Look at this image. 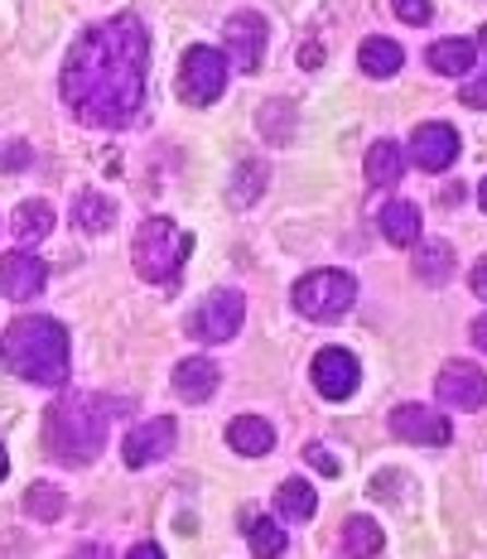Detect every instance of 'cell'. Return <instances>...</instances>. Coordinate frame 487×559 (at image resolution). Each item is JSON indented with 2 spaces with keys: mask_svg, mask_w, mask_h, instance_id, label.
Segmentation results:
<instances>
[{
  "mask_svg": "<svg viewBox=\"0 0 487 559\" xmlns=\"http://www.w3.org/2000/svg\"><path fill=\"white\" fill-rule=\"evenodd\" d=\"M357 63H363L367 78L387 83V78H396L405 68V49L396 39H381V34H372V39H363V49H357Z\"/></svg>",
  "mask_w": 487,
  "mask_h": 559,
  "instance_id": "obj_16",
  "label": "cell"
},
{
  "mask_svg": "<svg viewBox=\"0 0 487 559\" xmlns=\"http://www.w3.org/2000/svg\"><path fill=\"white\" fill-rule=\"evenodd\" d=\"M265 39H271V29H265V15H257V10H237L227 20V49L241 73H257L265 63Z\"/></svg>",
  "mask_w": 487,
  "mask_h": 559,
  "instance_id": "obj_10",
  "label": "cell"
},
{
  "mask_svg": "<svg viewBox=\"0 0 487 559\" xmlns=\"http://www.w3.org/2000/svg\"><path fill=\"white\" fill-rule=\"evenodd\" d=\"M247 540H251V555H257V559H281L285 555V531L281 526H275V521H251V531H247Z\"/></svg>",
  "mask_w": 487,
  "mask_h": 559,
  "instance_id": "obj_28",
  "label": "cell"
},
{
  "mask_svg": "<svg viewBox=\"0 0 487 559\" xmlns=\"http://www.w3.org/2000/svg\"><path fill=\"white\" fill-rule=\"evenodd\" d=\"M227 78H231L227 53H217L213 44H193L179 63V97L189 102V107H213L227 92Z\"/></svg>",
  "mask_w": 487,
  "mask_h": 559,
  "instance_id": "obj_6",
  "label": "cell"
},
{
  "mask_svg": "<svg viewBox=\"0 0 487 559\" xmlns=\"http://www.w3.org/2000/svg\"><path fill=\"white\" fill-rule=\"evenodd\" d=\"M435 391L449 411H483L487 405V377L473 362H444V371L435 377Z\"/></svg>",
  "mask_w": 487,
  "mask_h": 559,
  "instance_id": "obj_9",
  "label": "cell"
},
{
  "mask_svg": "<svg viewBox=\"0 0 487 559\" xmlns=\"http://www.w3.org/2000/svg\"><path fill=\"white\" fill-rule=\"evenodd\" d=\"M275 511H281L285 521H309L319 511L314 487H309L305 477H289V483H281V492H275Z\"/></svg>",
  "mask_w": 487,
  "mask_h": 559,
  "instance_id": "obj_23",
  "label": "cell"
},
{
  "mask_svg": "<svg viewBox=\"0 0 487 559\" xmlns=\"http://www.w3.org/2000/svg\"><path fill=\"white\" fill-rule=\"evenodd\" d=\"M68 559H111V555H107V545H83V550L68 555Z\"/></svg>",
  "mask_w": 487,
  "mask_h": 559,
  "instance_id": "obj_37",
  "label": "cell"
},
{
  "mask_svg": "<svg viewBox=\"0 0 487 559\" xmlns=\"http://www.w3.org/2000/svg\"><path fill=\"white\" fill-rule=\"evenodd\" d=\"M265 179H271L265 159H241L237 174H231V189H227L231 207H251V203H257V198L265 193Z\"/></svg>",
  "mask_w": 487,
  "mask_h": 559,
  "instance_id": "obj_22",
  "label": "cell"
},
{
  "mask_svg": "<svg viewBox=\"0 0 487 559\" xmlns=\"http://www.w3.org/2000/svg\"><path fill=\"white\" fill-rule=\"evenodd\" d=\"M411 159L425 174H444L459 159V131L444 126V121H425L420 131L411 135Z\"/></svg>",
  "mask_w": 487,
  "mask_h": 559,
  "instance_id": "obj_13",
  "label": "cell"
},
{
  "mask_svg": "<svg viewBox=\"0 0 487 559\" xmlns=\"http://www.w3.org/2000/svg\"><path fill=\"white\" fill-rule=\"evenodd\" d=\"M227 444L237 453H247V459H261V453L275 449V429L265 425L261 415H237L227 425Z\"/></svg>",
  "mask_w": 487,
  "mask_h": 559,
  "instance_id": "obj_17",
  "label": "cell"
},
{
  "mask_svg": "<svg viewBox=\"0 0 487 559\" xmlns=\"http://www.w3.org/2000/svg\"><path fill=\"white\" fill-rule=\"evenodd\" d=\"M473 343H478L483 353H487V313H478V319H473Z\"/></svg>",
  "mask_w": 487,
  "mask_h": 559,
  "instance_id": "obj_36",
  "label": "cell"
},
{
  "mask_svg": "<svg viewBox=\"0 0 487 559\" xmlns=\"http://www.w3.org/2000/svg\"><path fill=\"white\" fill-rule=\"evenodd\" d=\"M126 559H165V550L159 545H150V540H141V545H131V555Z\"/></svg>",
  "mask_w": 487,
  "mask_h": 559,
  "instance_id": "obj_35",
  "label": "cell"
},
{
  "mask_svg": "<svg viewBox=\"0 0 487 559\" xmlns=\"http://www.w3.org/2000/svg\"><path fill=\"white\" fill-rule=\"evenodd\" d=\"M5 371L34 381V386H63L68 381V329L44 313H25L5 329Z\"/></svg>",
  "mask_w": 487,
  "mask_h": 559,
  "instance_id": "obj_2",
  "label": "cell"
},
{
  "mask_svg": "<svg viewBox=\"0 0 487 559\" xmlns=\"http://www.w3.org/2000/svg\"><path fill=\"white\" fill-rule=\"evenodd\" d=\"M401 174H405V150L396 140H377L367 150V189H391V183H401Z\"/></svg>",
  "mask_w": 487,
  "mask_h": 559,
  "instance_id": "obj_18",
  "label": "cell"
},
{
  "mask_svg": "<svg viewBox=\"0 0 487 559\" xmlns=\"http://www.w3.org/2000/svg\"><path fill=\"white\" fill-rule=\"evenodd\" d=\"M357 305V280L347 271H314L295 285V309L314 323H333Z\"/></svg>",
  "mask_w": 487,
  "mask_h": 559,
  "instance_id": "obj_5",
  "label": "cell"
},
{
  "mask_svg": "<svg viewBox=\"0 0 487 559\" xmlns=\"http://www.w3.org/2000/svg\"><path fill=\"white\" fill-rule=\"evenodd\" d=\"M10 473V459H5V444H0V477Z\"/></svg>",
  "mask_w": 487,
  "mask_h": 559,
  "instance_id": "obj_38",
  "label": "cell"
},
{
  "mask_svg": "<svg viewBox=\"0 0 487 559\" xmlns=\"http://www.w3.org/2000/svg\"><path fill=\"white\" fill-rule=\"evenodd\" d=\"M189 247H193V237L174 227V217H150V223L135 231V247H131L135 275L150 280V285H169V280L179 275Z\"/></svg>",
  "mask_w": 487,
  "mask_h": 559,
  "instance_id": "obj_4",
  "label": "cell"
},
{
  "mask_svg": "<svg viewBox=\"0 0 487 559\" xmlns=\"http://www.w3.org/2000/svg\"><path fill=\"white\" fill-rule=\"evenodd\" d=\"M391 10H396L405 25H425L430 20V0H391Z\"/></svg>",
  "mask_w": 487,
  "mask_h": 559,
  "instance_id": "obj_31",
  "label": "cell"
},
{
  "mask_svg": "<svg viewBox=\"0 0 487 559\" xmlns=\"http://www.w3.org/2000/svg\"><path fill=\"white\" fill-rule=\"evenodd\" d=\"M478 203H483V213H487V179L478 183Z\"/></svg>",
  "mask_w": 487,
  "mask_h": 559,
  "instance_id": "obj_39",
  "label": "cell"
},
{
  "mask_svg": "<svg viewBox=\"0 0 487 559\" xmlns=\"http://www.w3.org/2000/svg\"><path fill=\"white\" fill-rule=\"evenodd\" d=\"M29 165V145L25 140H5L0 145V169H25Z\"/></svg>",
  "mask_w": 487,
  "mask_h": 559,
  "instance_id": "obj_32",
  "label": "cell"
},
{
  "mask_svg": "<svg viewBox=\"0 0 487 559\" xmlns=\"http://www.w3.org/2000/svg\"><path fill=\"white\" fill-rule=\"evenodd\" d=\"M145 63L150 39L135 15H111L83 29V39L68 49L58 92L68 111L97 131H126L145 107Z\"/></svg>",
  "mask_w": 487,
  "mask_h": 559,
  "instance_id": "obj_1",
  "label": "cell"
},
{
  "mask_svg": "<svg viewBox=\"0 0 487 559\" xmlns=\"http://www.w3.org/2000/svg\"><path fill=\"white\" fill-rule=\"evenodd\" d=\"M63 507L68 502H63V492H58L54 483H34L25 492V511L34 521H58V516H63Z\"/></svg>",
  "mask_w": 487,
  "mask_h": 559,
  "instance_id": "obj_27",
  "label": "cell"
},
{
  "mask_svg": "<svg viewBox=\"0 0 487 559\" xmlns=\"http://www.w3.org/2000/svg\"><path fill=\"white\" fill-rule=\"evenodd\" d=\"M305 459L314 463V468H319L323 477H338V459H333V453L323 449V444H309V449H305Z\"/></svg>",
  "mask_w": 487,
  "mask_h": 559,
  "instance_id": "obj_33",
  "label": "cell"
},
{
  "mask_svg": "<svg viewBox=\"0 0 487 559\" xmlns=\"http://www.w3.org/2000/svg\"><path fill=\"white\" fill-rule=\"evenodd\" d=\"M473 49H483V53H487V29H483V39H478V44H473Z\"/></svg>",
  "mask_w": 487,
  "mask_h": 559,
  "instance_id": "obj_40",
  "label": "cell"
},
{
  "mask_svg": "<svg viewBox=\"0 0 487 559\" xmlns=\"http://www.w3.org/2000/svg\"><path fill=\"white\" fill-rule=\"evenodd\" d=\"M217 381H223V371L207 362V357H183V362L174 367V391H179L189 405L207 401V395L217 391Z\"/></svg>",
  "mask_w": 487,
  "mask_h": 559,
  "instance_id": "obj_15",
  "label": "cell"
},
{
  "mask_svg": "<svg viewBox=\"0 0 487 559\" xmlns=\"http://www.w3.org/2000/svg\"><path fill=\"white\" fill-rule=\"evenodd\" d=\"M430 68L444 78H459L468 68H478V49H473V39H439L430 44Z\"/></svg>",
  "mask_w": 487,
  "mask_h": 559,
  "instance_id": "obj_21",
  "label": "cell"
},
{
  "mask_svg": "<svg viewBox=\"0 0 487 559\" xmlns=\"http://www.w3.org/2000/svg\"><path fill=\"white\" fill-rule=\"evenodd\" d=\"M415 275H420L425 285H444V280L454 275V247H449V241H425V247L415 251Z\"/></svg>",
  "mask_w": 487,
  "mask_h": 559,
  "instance_id": "obj_24",
  "label": "cell"
},
{
  "mask_svg": "<svg viewBox=\"0 0 487 559\" xmlns=\"http://www.w3.org/2000/svg\"><path fill=\"white\" fill-rule=\"evenodd\" d=\"M73 223L87 231V237H97V231H107L116 223V203L111 198H102V193H83L73 203Z\"/></svg>",
  "mask_w": 487,
  "mask_h": 559,
  "instance_id": "obj_25",
  "label": "cell"
},
{
  "mask_svg": "<svg viewBox=\"0 0 487 559\" xmlns=\"http://www.w3.org/2000/svg\"><path fill=\"white\" fill-rule=\"evenodd\" d=\"M261 131L271 145H285L289 131H295V107L289 102H265L261 107Z\"/></svg>",
  "mask_w": 487,
  "mask_h": 559,
  "instance_id": "obj_29",
  "label": "cell"
},
{
  "mask_svg": "<svg viewBox=\"0 0 487 559\" xmlns=\"http://www.w3.org/2000/svg\"><path fill=\"white\" fill-rule=\"evenodd\" d=\"M44 285H49V265L39 255H29L20 247L10 255H0V289H5V299H34Z\"/></svg>",
  "mask_w": 487,
  "mask_h": 559,
  "instance_id": "obj_14",
  "label": "cell"
},
{
  "mask_svg": "<svg viewBox=\"0 0 487 559\" xmlns=\"http://www.w3.org/2000/svg\"><path fill=\"white\" fill-rule=\"evenodd\" d=\"M174 435H179V425H174L169 415H155V419H145V425H135L131 435H126V468H150V463H159L165 453H174Z\"/></svg>",
  "mask_w": 487,
  "mask_h": 559,
  "instance_id": "obj_12",
  "label": "cell"
},
{
  "mask_svg": "<svg viewBox=\"0 0 487 559\" xmlns=\"http://www.w3.org/2000/svg\"><path fill=\"white\" fill-rule=\"evenodd\" d=\"M473 295L487 299V255H483L478 265H473Z\"/></svg>",
  "mask_w": 487,
  "mask_h": 559,
  "instance_id": "obj_34",
  "label": "cell"
},
{
  "mask_svg": "<svg viewBox=\"0 0 487 559\" xmlns=\"http://www.w3.org/2000/svg\"><path fill=\"white\" fill-rule=\"evenodd\" d=\"M391 435L405 439V444H425V449H444L454 439V425H449L430 405H396L391 411Z\"/></svg>",
  "mask_w": 487,
  "mask_h": 559,
  "instance_id": "obj_8",
  "label": "cell"
},
{
  "mask_svg": "<svg viewBox=\"0 0 487 559\" xmlns=\"http://www.w3.org/2000/svg\"><path fill=\"white\" fill-rule=\"evenodd\" d=\"M107 401L97 395H63L44 415V444L49 459L68 463V468H87L107 444Z\"/></svg>",
  "mask_w": 487,
  "mask_h": 559,
  "instance_id": "obj_3",
  "label": "cell"
},
{
  "mask_svg": "<svg viewBox=\"0 0 487 559\" xmlns=\"http://www.w3.org/2000/svg\"><path fill=\"white\" fill-rule=\"evenodd\" d=\"M381 237H387L391 247H415V241H420V207L387 203L381 207Z\"/></svg>",
  "mask_w": 487,
  "mask_h": 559,
  "instance_id": "obj_20",
  "label": "cell"
},
{
  "mask_svg": "<svg viewBox=\"0 0 487 559\" xmlns=\"http://www.w3.org/2000/svg\"><path fill=\"white\" fill-rule=\"evenodd\" d=\"M459 102H463V107H473V111H483V107H487V68H483L478 78H473V83H463V87H459Z\"/></svg>",
  "mask_w": 487,
  "mask_h": 559,
  "instance_id": "obj_30",
  "label": "cell"
},
{
  "mask_svg": "<svg viewBox=\"0 0 487 559\" xmlns=\"http://www.w3.org/2000/svg\"><path fill=\"white\" fill-rule=\"evenodd\" d=\"M343 545H347V555H353V559L377 555L381 550V526H377V521H367V516H347Z\"/></svg>",
  "mask_w": 487,
  "mask_h": 559,
  "instance_id": "obj_26",
  "label": "cell"
},
{
  "mask_svg": "<svg viewBox=\"0 0 487 559\" xmlns=\"http://www.w3.org/2000/svg\"><path fill=\"white\" fill-rule=\"evenodd\" d=\"M241 319H247V299H241L237 289H213V295L203 299V309L189 319V333L199 337V343H231Z\"/></svg>",
  "mask_w": 487,
  "mask_h": 559,
  "instance_id": "obj_7",
  "label": "cell"
},
{
  "mask_svg": "<svg viewBox=\"0 0 487 559\" xmlns=\"http://www.w3.org/2000/svg\"><path fill=\"white\" fill-rule=\"evenodd\" d=\"M309 371H314V386L323 401H347L357 391V381H363V367H357V357L347 347H323Z\"/></svg>",
  "mask_w": 487,
  "mask_h": 559,
  "instance_id": "obj_11",
  "label": "cell"
},
{
  "mask_svg": "<svg viewBox=\"0 0 487 559\" xmlns=\"http://www.w3.org/2000/svg\"><path fill=\"white\" fill-rule=\"evenodd\" d=\"M10 231H15L20 247H34V241H44L54 231V207L39 203V198H29V203L15 207V217H10Z\"/></svg>",
  "mask_w": 487,
  "mask_h": 559,
  "instance_id": "obj_19",
  "label": "cell"
}]
</instances>
